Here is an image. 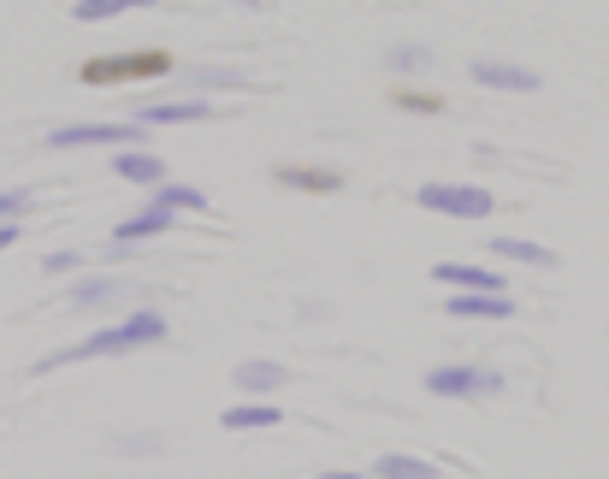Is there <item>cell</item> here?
<instances>
[{
  "label": "cell",
  "mask_w": 609,
  "mask_h": 479,
  "mask_svg": "<svg viewBox=\"0 0 609 479\" xmlns=\"http://www.w3.org/2000/svg\"><path fill=\"white\" fill-rule=\"evenodd\" d=\"M154 337H166V320L154 314V308H143V314H131L125 326H107L95 337H83V344L48 355L42 367H65V362H90V355H118V350H136V344H154Z\"/></svg>",
  "instance_id": "obj_1"
},
{
  "label": "cell",
  "mask_w": 609,
  "mask_h": 479,
  "mask_svg": "<svg viewBox=\"0 0 609 479\" xmlns=\"http://www.w3.org/2000/svg\"><path fill=\"white\" fill-rule=\"evenodd\" d=\"M172 72V54L166 48H136V54H101V60H83V83H143V77H166Z\"/></svg>",
  "instance_id": "obj_2"
},
{
  "label": "cell",
  "mask_w": 609,
  "mask_h": 479,
  "mask_svg": "<svg viewBox=\"0 0 609 479\" xmlns=\"http://www.w3.org/2000/svg\"><path fill=\"white\" fill-rule=\"evenodd\" d=\"M421 201L426 214H450V219H485L492 214V196L479 184H421Z\"/></svg>",
  "instance_id": "obj_3"
},
{
  "label": "cell",
  "mask_w": 609,
  "mask_h": 479,
  "mask_svg": "<svg viewBox=\"0 0 609 479\" xmlns=\"http://www.w3.org/2000/svg\"><path fill=\"white\" fill-rule=\"evenodd\" d=\"M503 379L497 373H485V367H462V362H450V367H432L426 373V391L432 397H485V391H497Z\"/></svg>",
  "instance_id": "obj_4"
},
{
  "label": "cell",
  "mask_w": 609,
  "mask_h": 479,
  "mask_svg": "<svg viewBox=\"0 0 609 479\" xmlns=\"http://www.w3.org/2000/svg\"><path fill=\"white\" fill-rule=\"evenodd\" d=\"M95 143H143V125H60L54 136H48V148H95Z\"/></svg>",
  "instance_id": "obj_5"
},
{
  "label": "cell",
  "mask_w": 609,
  "mask_h": 479,
  "mask_svg": "<svg viewBox=\"0 0 609 479\" xmlns=\"http://www.w3.org/2000/svg\"><path fill=\"white\" fill-rule=\"evenodd\" d=\"M432 279L438 284H462V290H485V296H509V279L492 267H474V261H438L432 267Z\"/></svg>",
  "instance_id": "obj_6"
},
{
  "label": "cell",
  "mask_w": 609,
  "mask_h": 479,
  "mask_svg": "<svg viewBox=\"0 0 609 479\" xmlns=\"http://www.w3.org/2000/svg\"><path fill=\"white\" fill-rule=\"evenodd\" d=\"M456 320H515V296H485V290H462L444 302Z\"/></svg>",
  "instance_id": "obj_7"
},
{
  "label": "cell",
  "mask_w": 609,
  "mask_h": 479,
  "mask_svg": "<svg viewBox=\"0 0 609 479\" xmlns=\"http://www.w3.org/2000/svg\"><path fill=\"white\" fill-rule=\"evenodd\" d=\"M474 83H485V90H538V72L509 60H474Z\"/></svg>",
  "instance_id": "obj_8"
},
{
  "label": "cell",
  "mask_w": 609,
  "mask_h": 479,
  "mask_svg": "<svg viewBox=\"0 0 609 479\" xmlns=\"http://www.w3.org/2000/svg\"><path fill=\"white\" fill-rule=\"evenodd\" d=\"M113 173L131 178V184H161L166 178V160H161V154H148V148H118L113 154Z\"/></svg>",
  "instance_id": "obj_9"
},
{
  "label": "cell",
  "mask_w": 609,
  "mask_h": 479,
  "mask_svg": "<svg viewBox=\"0 0 609 479\" xmlns=\"http://www.w3.org/2000/svg\"><path fill=\"white\" fill-rule=\"evenodd\" d=\"M189 118H214V101H154L136 125H189Z\"/></svg>",
  "instance_id": "obj_10"
},
{
  "label": "cell",
  "mask_w": 609,
  "mask_h": 479,
  "mask_svg": "<svg viewBox=\"0 0 609 479\" xmlns=\"http://www.w3.org/2000/svg\"><path fill=\"white\" fill-rule=\"evenodd\" d=\"M272 178L290 184V190H314V196H326V190H338V184H343L332 166H278Z\"/></svg>",
  "instance_id": "obj_11"
},
{
  "label": "cell",
  "mask_w": 609,
  "mask_h": 479,
  "mask_svg": "<svg viewBox=\"0 0 609 479\" xmlns=\"http://www.w3.org/2000/svg\"><path fill=\"white\" fill-rule=\"evenodd\" d=\"M161 231H172V214H161V208H143L136 219H125V226L113 231V243H118V249H131V243H143V237H161Z\"/></svg>",
  "instance_id": "obj_12"
},
{
  "label": "cell",
  "mask_w": 609,
  "mask_h": 479,
  "mask_svg": "<svg viewBox=\"0 0 609 479\" xmlns=\"http://www.w3.org/2000/svg\"><path fill=\"white\" fill-rule=\"evenodd\" d=\"M492 254L497 261H520V267H550L556 261L545 243H527V237H492Z\"/></svg>",
  "instance_id": "obj_13"
},
{
  "label": "cell",
  "mask_w": 609,
  "mask_h": 479,
  "mask_svg": "<svg viewBox=\"0 0 609 479\" xmlns=\"http://www.w3.org/2000/svg\"><path fill=\"white\" fill-rule=\"evenodd\" d=\"M148 208H161V214H178V208H184V214H202V208H207V196H202V190H189V184H161Z\"/></svg>",
  "instance_id": "obj_14"
},
{
  "label": "cell",
  "mask_w": 609,
  "mask_h": 479,
  "mask_svg": "<svg viewBox=\"0 0 609 479\" xmlns=\"http://www.w3.org/2000/svg\"><path fill=\"white\" fill-rule=\"evenodd\" d=\"M249 426H278V403H242V408H225V433H249Z\"/></svg>",
  "instance_id": "obj_15"
},
{
  "label": "cell",
  "mask_w": 609,
  "mask_h": 479,
  "mask_svg": "<svg viewBox=\"0 0 609 479\" xmlns=\"http://www.w3.org/2000/svg\"><path fill=\"white\" fill-rule=\"evenodd\" d=\"M231 379H237L242 391H272V385H285V367H278V362H242Z\"/></svg>",
  "instance_id": "obj_16"
},
{
  "label": "cell",
  "mask_w": 609,
  "mask_h": 479,
  "mask_svg": "<svg viewBox=\"0 0 609 479\" xmlns=\"http://www.w3.org/2000/svg\"><path fill=\"white\" fill-rule=\"evenodd\" d=\"M118 290H125L118 279H78L72 284V308H101V302H113Z\"/></svg>",
  "instance_id": "obj_17"
},
{
  "label": "cell",
  "mask_w": 609,
  "mask_h": 479,
  "mask_svg": "<svg viewBox=\"0 0 609 479\" xmlns=\"http://www.w3.org/2000/svg\"><path fill=\"white\" fill-rule=\"evenodd\" d=\"M379 479H438V468L421 456H385L379 461Z\"/></svg>",
  "instance_id": "obj_18"
},
{
  "label": "cell",
  "mask_w": 609,
  "mask_h": 479,
  "mask_svg": "<svg viewBox=\"0 0 609 479\" xmlns=\"http://www.w3.org/2000/svg\"><path fill=\"white\" fill-rule=\"evenodd\" d=\"M391 101H396V107H409V113H438V107H444V101L426 95V90H396Z\"/></svg>",
  "instance_id": "obj_19"
},
{
  "label": "cell",
  "mask_w": 609,
  "mask_h": 479,
  "mask_svg": "<svg viewBox=\"0 0 609 479\" xmlns=\"http://www.w3.org/2000/svg\"><path fill=\"white\" fill-rule=\"evenodd\" d=\"M118 7H125V0H78V7H72V12H78V19H83V24H101V19H113V12H118Z\"/></svg>",
  "instance_id": "obj_20"
},
{
  "label": "cell",
  "mask_w": 609,
  "mask_h": 479,
  "mask_svg": "<svg viewBox=\"0 0 609 479\" xmlns=\"http://www.w3.org/2000/svg\"><path fill=\"white\" fill-rule=\"evenodd\" d=\"M391 65H396V72H426V65H432V54H426V48H396V54H391Z\"/></svg>",
  "instance_id": "obj_21"
},
{
  "label": "cell",
  "mask_w": 609,
  "mask_h": 479,
  "mask_svg": "<svg viewBox=\"0 0 609 479\" xmlns=\"http://www.w3.org/2000/svg\"><path fill=\"white\" fill-rule=\"evenodd\" d=\"M24 208H30L24 190H0V226H12V219H19Z\"/></svg>",
  "instance_id": "obj_22"
},
{
  "label": "cell",
  "mask_w": 609,
  "mask_h": 479,
  "mask_svg": "<svg viewBox=\"0 0 609 479\" xmlns=\"http://www.w3.org/2000/svg\"><path fill=\"white\" fill-rule=\"evenodd\" d=\"M78 261H83V254H78V249H60V254H48V272H72Z\"/></svg>",
  "instance_id": "obj_23"
},
{
  "label": "cell",
  "mask_w": 609,
  "mask_h": 479,
  "mask_svg": "<svg viewBox=\"0 0 609 479\" xmlns=\"http://www.w3.org/2000/svg\"><path fill=\"white\" fill-rule=\"evenodd\" d=\"M19 243V226H0V249H12Z\"/></svg>",
  "instance_id": "obj_24"
},
{
  "label": "cell",
  "mask_w": 609,
  "mask_h": 479,
  "mask_svg": "<svg viewBox=\"0 0 609 479\" xmlns=\"http://www.w3.org/2000/svg\"><path fill=\"white\" fill-rule=\"evenodd\" d=\"M320 479H368V473H320Z\"/></svg>",
  "instance_id": "obj_25"
}]
</instances>
